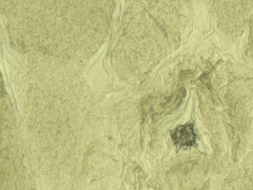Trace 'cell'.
<instances>
[{"mask_svg": "<svg viewBox=\"0 0 253 190\" xmlns=\"http://www.w3.org/2000/svg\"><path fill=\"white\" fill-rule=\"evenodd\" d=\"M191 125L178 127L172 133L173 140L179 146L191 145L195 142V134Z\"/></svg>", "mask_w": 253, "mask_h": 190, "instance_id": "1", "label": "cell"}]
</instances>
